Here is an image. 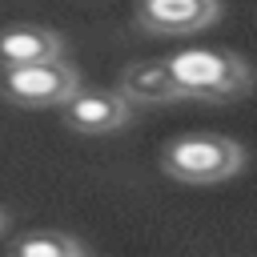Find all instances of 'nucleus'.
<instances>
[{"label":"nucleus","mask_w":257,"mask_h":257,"mask_svg":"<svg viewBox=\"0 0 257 257\" xmlns=\"http://www.w3.org/2000/svg\"><path fill=\"white\" fill-rule=\"evenodd\" d=\"M185 96H197V100H237L249 92L253 84V72L241 56L233 52H217V48H185L177 56H169Z\"/></svg>","instance_id":"obj_1"},{"label":"nucleus","mask_w":257,"mask_h":257,"mask_svg":"<svg viewBox=\"0 0 257 257\" xmlns=\"http://www.w3.org/2000/svg\"><path fill=\"white\" fill-rule=\"evenodd\" d=\"M241 161H245L241 145L229 137H217V133H189V137H177L161 149V169L185 185L225 181L241 169Z\"/></svg>","instance_id":"obj_2"},{"label":"nucleus","mask_w":257,"mask_h":257,"mask_svg":"<svg viewBox=\"0 0 257 257\" xmlns=\"http://www.w3.org/2000/svg\"><path fill=\"white\" fill-rule=\"evenodd\" d=\"M0 92L20 108H52V104H64L76 92V72L60 56L56 60H40V64L4 68Z\"/></svg>","instance_id":"obj_3"},{"label":"nucleus","mask_w":257,"mask_h":257,"mask_svg":"<svg viewBox=\"0 0 257 257\" xmlns=\"http://www.w3.org/2000/svg\"><path fill=\"white\" fill-rule=\"evenodd\" d=\"M64 124L72 133H84V137H100V133H112L128 120V96L116 88H88V92H72L64 104Z\"/></svg>","instance_id":"obj_4"},{"label":"nucleus","mask_w":257,"mask_h":257,"mask_svg":"<svg viewBox=\"0 0 257 257\" xmlns=\"http://www.w3.org/2000/svg\"><path fill=\"white\" fill-rule=\"evenodd\" d=\"M217 0H141L137 16L149 32L161 36H189L217 20Z\"/></svg>","instance_id":"obj_5"},{"label":"nucleus","mask_w":257,"mask_h":257,"mask_svg":"<svg viewBox=\"0 0 257 257\" xmlns=\"http://www.w3.org/2000/svg\"><path fill=\"white\" fill-rule=\"evenodd\" d=\"M120 92L128 100L141 104H169V100H185V88L173 72L169 60H137L120 72Z\"/></svg>","instance_id":"obj_6"},{"label":"nucleus","mask_w":257,"mask_h":257,"mask_svg":"<svg viewBox=\"0 0 257 257\" xmlns=\"http://www.w3.org/2000/svg\"><path fill=\"white\" fill-rule=\"evenodd\" d=\"M64 52L60 36L52 28L40 24H12L0 32V64L4 68H20V64H40V60H56Z\"/></svg>","instance_id":"obj_7"},{"label":"nucleus","mask_w":257,"mask_h":257,"mask_svg":"<svg viewBox=\"0 0 257 257\" xmlns=\"http://www.w3.org/2000/svg\"><path fill=\"white\" fill-rule=\"evenodd\" d=\"M12 253L20 257H80L84 245L68 233H52V229H40V233H24L12 241Z\"/></svg>","instance_id":"obj_8"},{"label":"nucleus","mask_w":257,"mask_h":257,"mask_svg":"<svg viewBox=\"0 0 257 257\" xmlns=\"http://www.w3.org/2000/svg\"><path fill=\"white\" fill-rule=\"evenodd\" d=\"M0 225H4V217H0Z\"/></svg>","instance_id":"obj_9"}]
</instances>
